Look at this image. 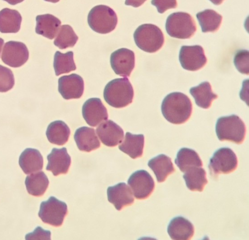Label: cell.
Returning <instances> with one entry per match:
<instances>
[{
    "instance_id": "1",
    "label": "cell",
    "mask_w": 249,
    "mask_h": 240,
    "mask_svg": "<svg viewBox=\"0 0 249 240\" xmlns=\"http://www.w3.org/2000/svg\"><path fill=\"white\" fill-rule=\"evenodd\" d=\"M192 108L189 98L180 92L168 94L163 99L161 106L164 117L174 124H181L186 122L192 114Z\"/></svg>"
},
{
    "instance_id": "2",
    "label": "cell",
    "mask_w": 249,
    "mask_h": 240,
    "mask_svg": "<svg viewBox=\"0 0 249 240\" xmlns=\"http://www.w3.org/2000/svg\"><path fill=\"white\" fill-rule=\"evenodd\" d=\"M134 91L132 85L126 77L116 78L109 81L104 90V98L110 106L121 108L130 104Z\"/></svg>"
},
{
    "instance_id": "3",
    "label": "cell",
    "mask_w": 249,
    "mask_h": 240,
    "mask_svg": "<svg viewBox=\"0 0 249 240\" xmlns=\"http://www.w3.org/2000/svg\"><path fill=\"white\" fill-rule=\"evenodd\" d=\"M215 131L220 141H228L240 144L245 139L246 127L238 116L232 114L220 117L217 119Z\"/></svg>"
},
{
    "instance_id": "4",
    "label": "cell",
    "mask_w": 249,
    "mask_h": 240,
    "mask_svg": "<svg viewBox=\"0 0 249 240\" xmlns=\"http://www.w3.org/2000/svg\"><path fill=\"white\" fill-rule=\"evenodd\" d=\"M133 37L136 45L147 53H155L162 46L164 39L161 30L152 24L139 26L134 32Z\"/></svg>"
},
{
    "instance_id": "5",
    "label": "cell",
    "mask_w": 249,
    "mask_h": 240,
    "mask_svg": "<svg viewBox=\"0 0 249 240\" xmlns=\"http://www.w3.org/2000/svg\"><path fill=\"white\" fill-rule=\"evenodd\" d=\"M118 22L114 11L108 6L98 5L93 7L88 16V22L94 31L102 34L112 31Z\"/></svg>"
},
{
    "instance_id": "6",
    "label": "cell",
    "mask_w": 249,
    "mask_h": 240,
    "mask_svg": "<svg viewBox=\"0 0 249 240\" xmlns=\"http://www.w3.org/2000/svg\"><path fill=\"white\" fill-rule=\"evenodd\" d=\"M165 29L171 37L179 38H189L196 30L195 21L188 13L182 12L173 13L167 18Z\"/></svg>"
},
{
    "instance_id": "7",
    "label": "cell",
    "mask_w": 249,
    "mask_h": 240,
    "mask_svg": "<svg viewBox=\"0 0 249 240\" xmlns=\"http://www.w3.org/2000/svg\"><path fill=\"white\" fill-rule=\"evenodd\" d=\"M67 213L66 203L51 196L47 201L41 202L38 215L44 223L59 226L63 223Z\"/></svg>"
},
{
    "instance_id": "8",
    "label": "cell",
    "mask_w": 249,
    "mask_h": 240,
    "mask_svg": "<svg viewBox=\"0 0 249 240\" xmlns=\"http://www.w3.org/2000/svg\"><path fill=\"white\" fill-rule=\"evenodd\" d=\"M237 164V158L233 151L224 147L214 152L210 159L208 168L212 175L228 174L236 169Z\"/></svg>"
},
{
    "instance_id": "9",
    "label": "cell",
    "mask_w": 249,
    "mask_h": 240,
    "mask_svg": "<svg viewBox=\"0 0 249 240\" xmlns=\"http://www.w3.org/2000/svg\"><path fill=\"white\" fill-rule=\"evenodd\" d=\"M127 183L134 197L139 200L148 198L155 187L153 178L147 171L143 169L133 173L129 177Z\"/></svg>"
},
{
    "instance_id": "10",
    "label": "cell",
    "mask_w": 249,
    "mask_h": 240,
    "mask_svg": "<svg viewBox=\"0 0 249 240\" xmlns=\"http://www.w3.org/2000/svg\"><path fill=\"white\" fill-rule=\"evenodd\" d=\"M179 60L183 69L191 71L201 69L207 62L204 50L198 45L181 46Z\"/></svg>"
},
{
    "instance_id": "11",
    "label": "cell",
    "mask_w": 249,
    "mask_h": 240,
    "mask_svg": "<svg viewBox=\"0 0 249 240\" xmlns=\"http://www.w3.org/2000/svg\"><path fill=\"white\" fill-rule=\"evenodd\" d=\"M29 58V51L22 42L9 41L5 43L1 55V59L6 65L14 68L23 65Z\"/></svg>"
},
{
    "instance_id": "12",
    "label": "cell",
    "mask_w": 249,
    "mask_h": 240,
    "mask_svg": "<svg viewBox=\"0 0 249 240\" xmlns=\"http://www.w3.org/2000/svg\"><path fill=\"white\" fill-rule=\"evenodd\" d=\"M110 62L116 74L129 76L135 66L134 53L126 48L119 49L111 54Z\"/></svg>"
},
{
    "instance_id": "13",
    "label": "cell",
    "mask_w": 249,
    "mask_h": 240,
    "mask_svg": "<svg viewBox=\"0 0 249 240\" xmlns=\"http://www.w3.org/2000/svg\"><path fill=\"white\" fill-rule=\"evenodd\" d=\"M82 115L86 123L95 127L108 118L107 110L98 98H91L84 103Z\"/></svg>"
},
{
    "instance_id": "14",
    "label": "cell",
    "mask_w": 249,
    "mask_h": 240,
    "mask_svg": "<svg viewBox=\"0 0 249 240\" xmlns=\"http://www.w3.org/2000/svg\"><path fill=\"white\" fill-rule=\"evenodd\" d=\"M84 81L76 74L64 75L58 79V91L65 99H77L84 92Z\"/></svg>"
},
{
    "instance_id": "15",
    "label": "cell",
    "mask_w": 249,
    "mask_h": 240,
    "mask_svg": "<svg viewBox=\"0 0 249 240\" xmlns=\"http://www.w3.org/2000/svg\"><path fill=\"white\" fill-rule=\"evenodd\" d=\"M96 130L102 143L108 147H114L121 143L124 136L123 129L111 120L102 122Z\"/></svg>"
},
{
    "instance_id": "16",
    "label": "cell",
    "mask_w": 249,
    "mask_h": 240,
    "mask_svg": "<svg viewBox=\"0 0 249 240\" xmlns=\"http://www.w3.org/2000/svg\"><path fill=\"white\" fill-rule=\"evenodd\" d=\"M46 170L51 171L54 176L66 174L71 163V158L66 148H53L48 155Z\"/></svg>"
},
{
    "instance_id": "17",
    "label": "cell",
    "mask_w": 249,
    "mask_h": 240,
    "mask_svg": "<svg viewBox=\"0 0 249 240\" xmlns=\"http://www.w3.org/2000/svg\"><path fill=\"white\" fill-rule=\"evenodd\" d=\"M108 201L113 204L116 209L120 210L124 206L134 202L133 193L125 183H120L107 189Z\"/></svg>"
},
{
    "instance_id": "18",
    "label": "cell",
    "mask_w": 249,
    "mask_h": 240,
    "mask_svg": "<svg viewBox=\"0 0 249 240\" xmlns=\"http://www.w3.org/2000/svg\"><path fill=\"white\" fill-rule=\"evenodd\" d=\"M167 232L172 240H188L193 236L194 227L188 220L182 216H177L170 222Z\"/></svg>"
},
{
    "instance_id": "19",
    "label": "cell",
    "mask_w": 249,
    "mask_h": 240,
    "mask_svg": "<svg viewBox=\"0 0 249 240\" xmlns=\"http://www.w3.org/2000/svg\"><path fill=\"white\" fill-rule=\"evenodd\" d=\"M18 163L24 173L29 174L42 169L43 159L37 149L27 148L19 156Z\"/></svg>"
},
{
    "instance_id": "20",
    "label": "cell",
    "mask_w": 249,
    "mask_h": 240,
    "mask_svg": "<svg viewBox=\"0 0 249 240\" xmlns=\"http://www.w3.org/2000/svg\"><path fill=\"white\" fill-rule=\"evenodd\" d=\"M74 139L78 149L81 151L89 152L100 146L95 129L89 127H82L77 129Z\"/></svg>"
},
{
    "instance_id": "21",
    "label": "cell",
    "mask_w": 249,
    "mask_h": 240,
    "mask_svg": "<svg viewBox=\"0 0 249 240\" xmlns=\"http://www.w3.org/2000/svg\"><path fill=\"white\" fill-rule=\"evenodd\" d=\"M36 21V33L50 39L55 37L61 23L57 18L49 14L37 16Z\"/></svg>"
},
{
    "instance_id": "22",
    "label": "cell",
    "mask_w": 249,
    "mask_h": 240,
    "mask_svg": "<svg viewBox=\"0 0 249 240\" xmlns=\"http://www.w3.org/2000/svg\"><path fill=\"white\" fill-rule=\"evenodd\" d=\"M147 165L153 170L158 183L164 182L175 170L171 159L164 154L152 158Z\"/></svg>"
},
{
    "instance_id": "23",
    "label": "cell",
    "mask_w": 249,
    "mask_h": 240,
    "mask_svg": "<svg viewBox=\"0 0 249 240\" xmlns=\"http://www.w3.org/2000/svg\"><path fill=\"white\" fill-rule=\"evenodd\" d=\"M144 143L143 134H133L127 132L124 141L119 146V148L132 159H135L142 156Z\"/></svg>"
},
{
    "instance_id": "24",
    "label": "cell",
    "mask_w": 249,
    "mask_h": 240,
    "mask_svg": "<svg viewBox=\"0 0 249 240\" xmlns=\"http://www.w3.org/2000/svg\"><path fill=\"white\" fill-rule=\"evenodd\" d=\"M22 17L16 10L5 8L0 11V32L15 33L20 29Z\"/></svg>"
},
{
    "instance_id": "25",
    "label": "cell",
    "mask_w": 249,
    "mask_h": 240,
    "mask_svg": "<svg viewBox=\"0 0 249 240\" xmlns=\"http://www.w3.org/2000/svg\"><path fill=\"white\" fill-rule=\"evenodd\" d=\"M70 132V128L64 122L56 120L48 125L46 134L50 143L61 146L68 141Z\"/></svg>"
},
{
    "instance_id": "26",
    "label": "cell",
    "mask_w": 249,
    "mask_h": 240,
    "mask_svg": "<svg viewBox=\"0 0 249 240\" xmlns=\"http://www.w3.org/2000/svg\"><path fill=\"white\" fill-rule=\"evenodd\" d=\"M190 93L194 98L196 104L203 109L209 108L212 101L217 97L212 90L208 81L201 83L199 85L191 88Z\"/></svg>"
},
{
    "instance_id": "27",
    "label": "cell",
    "mask_w": 249,
    "mask_h": 240,
    "mask_svg": "<svg viewBox=\"0 0 249 240\" xmlns=\"http://www.w3.org/2000/svg\"><path fill=\"white\" fill-rule=\"evenodd\" d=\"M206 173L204 168L193 166L189 168L183 175L187 188L193 191L202 192L208 183Z\"/></svg>"
},
{
    "instance_id": "28",
    "label": "cell",
    "mask_w": 249,
    "mask_h": 240,
    "mask_svg": "<svg viewBox=\"0 0 249 240\" xmlns=\"http://www.w3.org/2000/svg\"><path fill=\"white\" fill-rule=\"evenodd\" d=\"M175 163L181 172L185 173L189 168L201 167L203 166L200 158L197 152L191 148H183L177 153Z\"/></svg>"
},
{
    "instance_id": "29",
    "label": "cell",
    "mask_w": 249,
    "mask_h": 240,
    "mask_svg": "<svg viewBox=\"0 0 249 240\" xmlns=\"http://www.w3.org/2000/svg\"><path fill=\"white\" fill-rule=\"evenodd\" d=\"M49 181L43 171L31 173L26 177L25 184L28 192L35 196H41L48 188Z\"/></svg>"
},
{
    "instance_id": "30",
    "label": "cell",
    "mask_w": 249,
    "mask_h": 240,
    "mask_svg": "<svg viewBox=\"0 0 249 240\" xmlns=\"http://www.w3.org/2000/svg\"><path fill=\"white\" fill-rule=\"evenodd\" d=\"M196 18L203 33L214 32L221 24L222 17L212 9H206L196 14Z\"/></svg>"
},
{
    "instance_id": "31",
    "label": "cell",
    "mask_w": 249,
    "mask_h": 240,
    "mask_svg": "<svg viewBox=\"0 0 249 240\" xmlns=\"http://www.w3.org/2000/svg\"><path fill=\"white\" fill-rule=\"evenodd\" d=\"M53 67L57 76L76 70L73 52L69 51L63 54L56 51L54 55Z\"/></svg>"
},
{
    "instance_id": "32",
    "label": "cell",
    "mask_w": 249,
    "mask_h": 240,
    "mask_svg": "<svg viewBox=\"0 0 249 240\" xmlns=\"http://www.w3.org/2000/svg\"><path fill=\"white\" fill-rule=\"evenodd\" d=\"M57 34L53 43L60 49L73 47L78 39V36L69 25H62Z\"/></svg>"
},
{
    "instance_id": "33",
    "label": "cell",
    "mask_w": 249,
    "mask_h": 240,
    "mask_svg": "<svg viewBox=\"0 0 249 240\" xmlns=\"http://www.w3.org/2000/svg\"><path fill=\"white\" fill-rule=\"evenodd\" d=\"M15 80L12 71L0 65V92H6L14 86Z\"/></svg>"
},
{
    "instance_id": "34",
    "label": "cell",
    "mask_w": 249,
    "mask_h": 240,
    "mask_svg": "<svg viewBox=\"0 0 249 240\" xmlns=\"http://www.w3.org/2000/svg\"><path fill=\"white\" fill-rule=\"evenodd\" d=\"M249 51L246 50H239L235 54L233 62L236 69L243 74H249Z\"/></svg>"
},
{
    "instance_id": "35",
    "label": "cell",
    "mask_w": 249,
    "mask_h": 240,
    "mask_svg": "<svg viewBox=\"0 0 249 240\" xmlns=\"http://www.w3.org/2000/svg\"><path fill=\"white\" fill-rule=\"evenodd\" d=\"M51 232L43 229L40 226H37L33 232L29 233L25 235L26 240H51Z\"/></svg>"
},
{
    "instance_id": "36",
    "label": "cell",
    "mask_w": 249,
    "mask_h": 240,
    "mask_svg": "<svg viewBox=\"0 0 249 240\" xmlns=\"http://www.w3.org/2000/svg\"><path fill=\"white\" fill-rule=\"evenodd\" d=\"M151 4L156 7L158 12L160 14L177 6L176 0H152Z\"/></svg>"
},
{
    "instance_id": "37",
    "label": "cell",
    "mask_w": 249,
    "mask_h": 240,
    "mask_svg": "<svg viewBox=\"0 0 249 240\" xmlns=\"http://www.w3.org/2000/svg\"><path fill=\"white\" fill-rule=\"evenodd\" d=\"M146 0H125V4L134 7H138L142 5Z\"/></svg>"
},
{
    "instance_id": "38",
    "label": "cell",
    "mask_w": 249,
    "mask_h": 240,
    "mask_svg": "<svg viewBox=\"0 0 249 240\" xmlns=\"http://www.w3.org/2000/svg\"><path fill=\"white\" fill-rule=\"evenodd\" d=\"M4 1H6L8 3L12 4V5H15L16 4H18V3L21 2L24 0H3Z\"/></svg>"
},
{
    "instance_id": "39",
    "label": "cell",
    "mask_w": 249,
    "mask_h": 240,
    "mask_svg": "<svg viewBox=\"0 0 249 240\" xmlns=\"http://www.w3.org/2000/svg\"><path fill=\"white\" fill-rule=\"evenodd\" d=\"M215 5L220 4L224 0H209Z\"/></svg>"
},
{
    "instance_id": "40",
    "label": "cell",
    "mask_w": 249,
    "mask_h": 240,
    "mask_svg": "<svg viewBox=\"0 0 249 240\" xmlns=\"http://www.w3.org/2000/svg\"><path fill=\"white\" fill-rule=\"evenodd\" d=\"M3 44H4V40H3V39L0 37V53H1V49H2V46L3 45Z\"/></svg>"
},
{
    "instance_id": "41",
    "label": "cell",
    "mask_w": 249,
    "mask_h": 240,
    "mask_svg": "<svg viewBox=\"0 0 249 240\" xmlns=\"http://www.w3.org/2000/svg\"><path fill=\"white\" fill-rule=\"evenodd\" d=\"M47 1H49L53 3H56L58 2L60 0H44Z\"/></svg>"
}]
</instances>
